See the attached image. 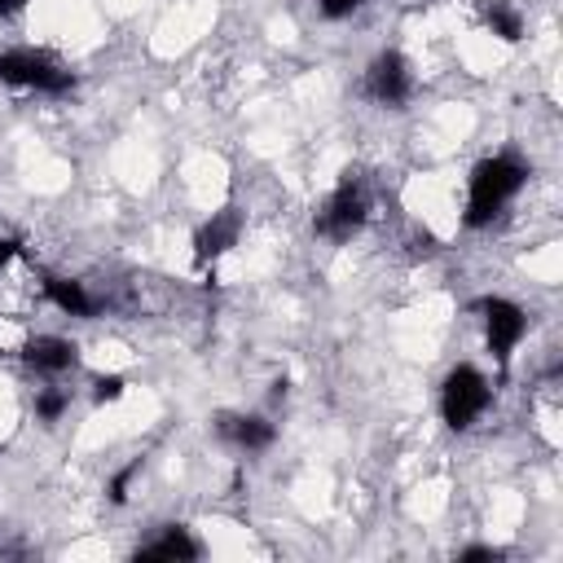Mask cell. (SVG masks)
Instances as JSON below:
<instances>
[{
    "instance_id": "11",
    "label": "cell",
    "mask_w": 563,
    "mask_h": 563,
    "mask_svg": "<svg viewBox=\"0 0 563 563\" xmlns=\"http://www.w3.org/2000/svg\"><path fill=\"white\" fill-rule=\"evenodd\" d=\"M44 295L62 308V312H70V317H88L92 312V299H88V290L79 286V282H66V277H48L44 282Z\"/></svg>"
},
{
    "instance_id": "5",
    "label": "cell",
    "mask_w": 563,
    "mask_h": 563,
    "mask_svg": "<svg viewBox=\"0 0 563 563\" xmlns=\"http://www.w3.org/2000/svg\"><path fill=\"white\" fill-rule=\"evenodd\" d=\"M479 312H484L488 352H493V356L506 365V361H510V352L519 347L523 330H528V317H523V308H519V303H510V299H501V295L479 299Z\"/></svg>"
},
{
    "instance_id": "10",
    "label": "cell",
    "mask_w": 563,
    "mask_h": 563,
    "mask_svg": "<svg viewBox=\"0 0 563 563\" xmlns=\"http://www.w3.org/2000/svg\"><path fill=\"white\" fill-rule=\"evenodd\" d=\"M136 559H198V541H194L185 528H167L158 541L141 545Z\"/></svg>"
},
{
    "instance_id": "9",
    "label": "cell",
    "mask_w": 563,
    "mask_h": 563,
    "mask_svg": "<svg viewBox=\"0 0 563 563\" xmlns=\"http://www.w3.org/2000/svg\"><path fill=\"white\" fill-rule=\"evenodd\" d=\"M216 431L224 440H233L238 449H268L273 444V422H264L255 413H220L216 418Z\"/></svg>"
},
{
    "instance_id": "18",
    "label": "cell",
    "mask_w": 563,
    "mask_h": 563,
    "mask_svg": "<svg viewBox=\"0 0 563 563\" xmlns=\"http://www.w3.org/2000/svg\"><path fill=\"white\" fill-rule=\"evenodd\" d=\"M18 251H22V242H18V238H0V268H4V264H9Z\"/></svg>"
},
{
    "instance_id": "17",
    "label": "cell",
    "mask_w": 563,
    "mask_h": 563,
    "mask_svg": "<svg viewBox=\"0 0 563 563\" xmlns=\"http://www.w3.org/2000/svg\"><path fill=\"white\" fill-rule=\"evenodd\" d=\"M479 559H501V550H493V545H471V550H462V563H479Z\"/></svg>"
},
{
    "instance_id": "2",
    "label": "cell",
    "mask_w": 563,
    "mask_h": 563,
    "mask_svg": "<svg viewBox=\"0 0 563 563\" xmlns=\"http://www.w3.org/2000/svg\"><path fill=\"white\" fill-rule=\"evenodd\" d=\"M488 396H493L488 391V378L475 365H457V369H449V378L440 387V413H444V422L453 431H466L488 409Z\"/></svg>"
},
{
    "instance_id": "1",
    "label": "cell",
    "mask_w": 563,
    "mask_h": 563,
    "mask_svg": "<svg viewBox=\"0 0 563 563\" xmlns=\"http://www.w3.org/2000/svg\"><path fill=\"white\" fill-rule=\"evenodd\" d=\"M528 167L515 154H493L471 172V189H466V224H488L523 185Z\"/></svg>"
},
{
    "instance_id": "4",
    "label": "cell",
    "mask_w": 563,
    "mask_h": 563,
    "mask_svg": "<svg viewBox=\"0 0 563 563\" xmlns=\"http://www.w3.org/2000/svg\"><path fill=\"white\" fill-rule=\"evenodd\" d=\"M365 211H369V198H365V185L343 176L339 189L325 198L321 216H317V233H325L330 242H347L361 224H365Z\"/></svg>"
},
{
    "instance_id": "14",
    "label": "cell",
    "mask_w": 563,
    "mask_h": 563,
    "mask_svg": "<svg viewBox=\"0 0 563 563\" xmlns=\"http://www.w3.org/2000/svg\"><path fill=\"white\" fill-rule=\"evenodd\" d=\"M92 396H97L101 405H106V400H119V396H123V378H119V374H101V378L92 383Z\"/></svg>"
},
{
    "instance_id": "13",
    "label": "cell",
    "mask_w": 563,
    "mask_h": 563,
    "mask_svg": "<svg viewBox=\"0 0 563 563\" xmlns=\"http://www.w3.org/2000/svg\"><path fill=\"white\" fill-rule=\"evenodd\" d=\"M66 405H70V396H66V391H44V396L35 400V413H40L44 422H57Z\"/></svg>"
},
{
    "instance_id": "3",
    "label": "cell",
    "mask_w": 563,
    "mask_h": 563,
    "mask_svg": "<svg viewBox=\"0 0 563 563\" xmlns=\"http://www.w3.org/2000/svg\"><path fill=\"white\" fill-rule=\"evenodd\" d=\"M0 84L13 88H35V92H70V70L57 66L48 53H31V48H13L0 53Z\"/></svg>"
},
{
    "instance_id": "16",
    "label": "cell",
    "mask_w": 563,
    "mask_h": 563,
    "mask_svg": "<svg viewBox=\"0 0 563 563\" xmlns=\"http://www.w3.org/2000/svg\"><path fill=\"white\" fill-rule=\"evenodd\" d=\"M136 471H141V466L132 462L128 471H119V475H114V484H110V501H128V479H132Z\"/></svg>"
},
{
    "instance_id": "19",
    "label": "cell",
    "mask_w": 563,
    "mask_h": 563,
    "mask_svg": "<svg viewBox=\"0 0 563 563\" xmlns=\"http://www.w3.org/2000/svg\"><path fill=\"white\" fill-rule=\"evenodd\" d=\"M26 0H0V13H18Z\"/></svg>"
},
{
    "instance_id": "7",
    "label": "cell",
    "mask_w": 563,
    "mask_h": 563,
    "mask_svg": "<svg viewBox=\"0 0 563 563\" xmlns=\"http://www.w3.org/2000/svg\"><path fill=\"white\" fill-rule=\"evenodd\" d=\"M238 229H242V220H238L233 207H224V211H216L211 220H202L198 233H194V260H198V264H216V260L238 242Z\"/></svg>"
},
{
    "instance_id": "12",
    "label": "cell",
    "mask_w": 563,
    "mask_h": 563,
    "mask_svg": "<svg viewBox=\"0 0 563 563\" xmlns=\"http://www.w3.org/2000/svg\"><path fill=\"white\" fill-rule=\"evenodd\" d=\"M488 26H493V35H501L506 44H515V40L523 35V18H519L515 9H506L501 0L488 4Z\"/></svg>"
},
{
    "instance_id": "6",
    "label": "cell",
    "mask_w": 563,
    "mask_h": 563,
    "mask_svg": "<svg viewBox=\"0 0 563 563\" xmlns=\"http://www.w3.org/2000/svg\"><path fill=\"white\" fill-rule=\"evenodd\" d=\"M413 88V75H409V62L400 53H378L365 70V92L378 101V106H400Z\"/></svg>"
},
{
    "instance_id": "15",
    "label": "cell",
    "mask_w": 563,
    "mask_h": 563,
    "mask_svg": "<svg viewBox=\"0 0 563 563\" xmlns=\"http://www.w3.org/2000/svg\"><path fill=\"white\" fill-rule=\"evenodd\" d=\"M361 4H365V0H321V13H325V18H352Z\"/></svg>"
},
{
    "instance_id": "8",
    "label": "cell",
    "mask_w": 563,
    "mask_h": 563,
    "mask_svg": "<svg viewBox=\"0 0 563 563\" xmlns=\"http://www.w3.org/2000/svg\"><path fill=\"white\" fill-rule=\"evenodd\" d=\"M22 361L31 369H40V374H62V369L79 365V347L70 339H62V334H40V339H31L22 347Z\"/></svg>"
}]
</instances>
